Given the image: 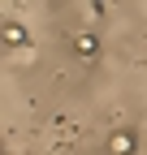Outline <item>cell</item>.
<instances>
[{
    "label": "cell",
    "mask_w": 147,
    "mask_h": 155,
    "mask_svg": "<svg viewBox=\"0 0 147 155\" xmlns=\"http://www.w3.org/2000/svg\"><path fill=\"white\" fill-rule=\"evenodd\" d=\"M134 147H138V142H134L130 129H117L113 138H108V151H113V155H134Z\"/></svg>",
    "instance_id": "cell-1"
},
{
    "label": "cell",
    "mask_w": 147,
    "mask_h": 155,
    "mask_svg": "<svg viewBox=\"0 0 147 155\" xmlns=\"http://www.w3.org/2000/svg\"><path fill=\"white\" fill-rule=\"evenodd\" d=\"M74 48H78V56H95V52H100V39L91 35V30H82L78 39H74Z\"/></svg>",
    "instance_id": "cell-2"
},
{
    "label": "cell",
    "mask_w": 147,
    "mask_h": 155,
    "mask_svg": "<svg viewBox=\"0 0 147 155\" xmlns=\"http://www.w3.org/2000/svg\"><path fill=\"white\" fill-rule=\"evenodd\" d=\"M5 43L9 48H26V30L17 26V22H5Z\"/></svg>",
    "instance_id": "cell-3"
}]
</instances>
